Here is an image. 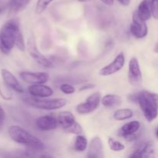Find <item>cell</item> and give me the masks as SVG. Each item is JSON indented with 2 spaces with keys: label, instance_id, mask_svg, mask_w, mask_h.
<instances>
[{
  "label": "cell",
  "instance_id": "1",
  "mask_svg": "<svg viewBox=\"0 0 158 158\" xmlns=\"http://www.w3.org/2000/svg\"><path fill=\"white\" fill-rule=\"evenodd\" d=\"M14 46L22 52L26 50L24 38L20 29L19 20L16 18L9 19L4 23L0 29V50L2 53L9 54Z\"/></svg>",
  "mask_w": 158,
  "mask_h": 158
},
{
  "label": "cell",
  "instance_id": "2",
  "mask_svg": "<svg viewBox=\"0 0 158 158\" xmlns=\"http://www.w3.org/2000/svg\"><path fill=\"white\" fill-rule=\"evenodd\" d=\"M8 133L13 141L24 145L30 149L35 151H43L46 148L45 143L40 138L32 135L20 126H10L8 130Z\"/></svg>",
  "mask_w": 158,
  "mask_h": 158
},
{
  "label": "cell",
  "instance_id": "3",
  "mask_svg": "<svg viewBox=\"0 0 158 158\" xmlns=\"http://www.w3.org/2000/svg\"><path fill=\"white\" fill-rule=\"evenodd\" d=\"M137 103L148 122H152L158 116V106L154 98V93L142 90L138 93Z\"/></svg>",
  "mask_w": 158,
  "mask_h": 158
},
{
  "label": "cell",
  "instance_id": "4",
  "mask_svg": "<svg viewBox=\"0 0 158 158\" xmlns=\"http://www.w3.org/2000/svg\"><path fill=\"white\" fill-rule=\"evenodd\" d=\"M30 104L34 107L44 110H55L61 109L67 104V100L65 98L46 99V100H32Z\"/></svg>",
  "mask_w": 158,
  "mask_h": 158
},
{
  "label": "cell",
  "instance_id": "5",
  "mask_svg": "<svg viewBox=\"0 0 158 158\" xmlns=\"http://www.w3.org/2000/svg\"><path fill=\"white\" fill-rule=\"evenodd\" d=\"M27 50L29 52V55L31 56L32 59L36 62L37 63H39L40 65H41L42 66L46 68H53L54 65L52 63L50 60L47 58L46 56H45L43 53H41L39 49L37 48L36 43H35V39L33 37H30L29 39L27 42Z\"/></svg>",
  "mask_w": 158,
  "mask_h": 158
},
{
  "label": "cell",
  "instance_id": "6",
  "mask_svg": "<svg viewBox=\"0 0 158 158\" xmlns=\"http://www.w3.org/2000/svg\"><path fill=\"white\" fill-rule=\"evenodd\" d=\"M100 103H101V94L99 92H95L89 95L86 98V101L77 105L76 110L78 114L82 115L90 114L97 109Z\"/></svg>",
  "mask_w": 158,
  "mask_h": 158
},
{
  "label": "cell",
  "instance_id": "7",
  "mask_svg": "<svg viewBox=\"0 0 158 158\" xmlns=\"http://www.w3.org/2000/svg\"><path fill=\"white\" fill-rule=\"evenodd\" d=\"M125 64V56L123 52H120L110 63L103 66L99 71V75L102 77H108L119 72L123 69Z\"/></svg>",
  "mask_w": 158,
  "mask_h": 158
},
{
  "label": "cell",
  "instance_id": "8",
  "mask_svg": "<svg viewBox=\"0 0 158 158\" xmlns=\"http://www.w3.org/2000/svg\"><path fill=\"white\" fill-rule=\"evenodd\" d=\"M131 34L137 39H143L148 33V27L145 21L137 15V12H134L132 15V23L130 26Z\"/></svg>",
  "mask_w": 158,
  "mask_h": 158
},
{
  "label": "cell",
  "instance_id": "9",
  "mask_svg": "<svg viewBox=\"0 0 158 158\" xmlns=\"http://www.w3.org/2000/svg\"><path fill=\"white\" fill-rule=\"evenodd\" d=\"M140 128V123L137 120L128 122L121 127L118 131V135L127 141H134L138 137V131Z\"/></svg>",
  "mask_w": 158,
  "mask_h": 158
},
{
  "label": "cell",
  "instance_id": "10",
  "mask_svg": "<svg viewBox=\"0 0 158 158\" xmlns=\"http://www.w3.org/2000/svg\"><path fill=\"white\" fill-rule=\"evenodd\" d=\"M19 76L23 81L29 84H45L49 79V74L44 72L24 71L20 73Z\"/></svg>",
  "mask_w": 158,
  "mask_h": 158
},
{
  "label": "cell",
  "instance_id": "11",
  "mask_svg": "<svg viewBox=\"0 0 158 158\" xmlns=\"http://www.w3.org/2000/svg\"><path fill=\"white\" fill-rule=\"evenodd\" d=\"M128 80L133 85H138L142 82V73L140 63L137 57L133 56L129 61L128 66Z\"/></svg>",
  "mask_w": 158,
  "mask_h": 158
},
{
  "label": "cell",
  "instance_id": "12",
  "mask_svg": "<svg viewBox=\"0 0 158 158\" xmlns=\"http://www.w3.org/2000/svg\"><path fill=\"white\" fill-rule=\"evenodd\" d=\"M59 123L56 117L52 115H45L40 117L35 120V126L40 131H49L56 129Z\"/></svg>",
  "mask_w": 158,
  "mask_h": 158
},
{
  "label": "cell",
  "instance_id": "13",
  "mask_svg": "<svg viewBox=\"0 0 158 158\" xmlns=\"http://www.w3.org/2000/svg\"><path fill=\"white\" fill-rule=\"evenodd\" d=\"M86 157L89 158H103L104 157L103 143L100 137H93L88 144Z\"/></svg>",
  "mask_w": 158,
  "mask_h": 158
},
{
  "label": "cell",
  "instance_id": "14",
  "mask_svg": "<svg viewBox=\"0 0 158 158\" xmlns=\"http://www.w3.org/2000/svg\"><path fill=\"white\" fill-rule=\"evenodd\" d=\"M29 94L36 98H47L53 94V89L45 84H32L28 88Z\"/></svg>",
  "mask_w": 158,
  "mask_h": 158
},
{
  "label": "cell",
  "instance_id": "15",
  "mask_svg": "<svg viewBox=\"0 0 158 158\" xmlns=\"http://www.w3.org/2000/svg\"><path fill=\"white\" fill-rule=\"evenodd\" d=\"M1 75L2 77L4 83H6L10 89L15 91V92L19 93V94H22V93L24 92V89H23V86H21V84H20L19 82V80H17L16 77H15L10 71L8 70V69H2Z\"/></svg>",
  "mask_w": 158,
  "mask_h": 158
},
{
  "label": "cell",
  "instance_id": "16",
  "mask_svg": "<svg viewBox=\"0 0 158 158\" xmlns=\"http://www.w3.org/2000/svg\"><path fill=\"white\" fill-rule=\"evenodd\" d=\"M137 12V15L143 21H148L152 16L151 0H143L139 4Z\"/></svg>",
  "mask_w": 158,
  "mask_h": 158
},
{
  "label": "cell",
  "instance_id": "17",
  "mask_svg": "<svg viewBox=\"0 0 158 158\" xmlns=\"http://www.w3.org/2000/svg\"><path fill=\"white\" fill-rule=\"evenodd\" d=\"M57 120H58L59 125H60L64 131L72 126L76 122V119L73 114L70 111L66 110L62 111L59 114Z\"/></svg>",
  "mask_w": 158,
  "mask_h": 158
},
{
  "label": "cell",
  "instance_id": "18",
  "mask_svg": "<svg viewBox=\"0 0 158 158\" xmlns=\"http://www.w3.org/2000/svg\"><path fill=\"white\" fill-rule=\"evenodd\" d=\"M154 153V146L151 142H148L137 148L130 157L132 158L148 157Z\"/></svg>",
  "mask_w": 158,
  "mask_h": 158
},
{
  "label": "cell",
  "instance_id": "19",
  "mask_svg": "<svg viewBox=\"0 0 158 158\" xmlns=\"http://www.w3.org/2000/svg\"><path fill=\"white\" fill-rule=\"evenodd\" d=\"M122 99L120 96L116 94H106L101 98V103L107 108L115 107L120 105Z\"/></svg>",
  "mask_w": 158,
  "mask_h": 158
},
{
  "label": "cell",
  "instance_id": "20",
  "mask_svg": "<svg viewBox=\"0 0 158 158\" xmlns=\"http://www.w3.org/2000/svg\"><path fill=\"white\" fill-rule=\"evenodd\" d=\"M32 0H11L9 4V12L16 14L23 11Z\"/></svg>",
  "mask_w": 158,
  "mask_h": 158
},
{
  "label": "cell",
  "instance_id": "21",
  "mask_svg": "<svg viewBox=\"0 0 158 158\" xmlns=\"http://www.w3.org/2000/svg\"><path fill=\"white\" fill-rule=\"evenodd\" d=\"M134 116V112L129 108H123L115 110L114 113V119L117 121H123V120H129Z\"/></svg>",
  "mask_w": 158,
  "mask_h": 158
},
{
  "label": "cell",
  "instance_id": "22",
  "mask_svg": "<svg viewBox=\"0 0 158 158\" xmlns=\"http://www.w3.org/2000/svg\"><path fill=\"white\" fill-rule=\"evenodd\" d=\"M88 141L87 139L85 136L82 134H79L77 136L75 139V142L73 144L74 151H78V152H83L85 151L88 148Z\"/></svg>",
  "mask_w": 158,
  "mask_h": 158
},
{
  "label": "cell",
  "instance_id": "23",
  "mask_svg": "<svg viewBox=\"0 0 158 158\" xmlns=\"http://www.w3.org/2000/svg\"><path fill=\"white\" fill-rule=\"evenodd\" d=\"M108 145H109L110 149L113 151H115V152L122 151L125 149V146L123 143L115 140L113 137H109L108 138Z\"/></svg>",
  "mask_w": 158,
  "mask_h": 158
},
{
  "label": "cell",
  "instance_id": "24",
  "mask_svg": "<svg viewBox=\"0 0 158 158\" xmlns=\"http://www.w3.org/2000/svg\"><path fill=\"white\" fill-rule=\"evenodd\" d=\"M53 1L54 0H38L35 6V13L38 15L43 13Z\"/></svg>",
  "mask_w": 158,
  "mask_h": 158
},
{
  "label": "cell",
  "instance_id": "25",
  "mask_svg": "<svg viewBox=\"0 0 158 158\" xmlns=\"http://www.w3.org/2000/svg\"><path fill=\"white\" fill-rule=\"evenodd\" d=\"M66 133L70 134H75V135H79V134H82L83 133V127L80 123H77V121L73 123L71 127L65 130Z\"/></svg>",
  "mask_w": 158,
  "mask_h": 158
},
{
  "label": "cell",
  "instance_id": "26",
  "mask_svg": "<svg viewBox=\"0 0 158 158\" xmlns=\"http://www.w3.org/2000/svg\"><path fill=\"white\" fill-rule=\"evenodd\" d=\"M9 86L5 83V84H2L0 83V95L3 99L6 100H9L12 99V94H11L10 90L9 89Z\"/></svg>",
  "mask_w": 158,
  "mask_h": 158
},
{
  "label": "cell",
  "instance_id": "27",
  "mask_svg": "<svg viewBox=\"0 0 158 158\" xmlns=\"http://www.w3.org/2000/svg\"><path fill=\"white\" fill-rule=\"evenodd\" d=\"M60 89L62 93L66 94V95H69V94H73L75 93V88L73 87V86L68 84V83H63L60 85Z\"/></svg>",
  "mask_w": 158,
  "mask_h": 158
},
{
  "label": "cell",
  "instance_id": "28",
  "mask_svg": "<svg viewBox=\"0 0 158 158\" xmlns=\"http://www.w3.org/2000/svg\"><path fill=\"white\" fill-rule=\"evenodd\" d=\"M152 16L158 20V0H151Z\"/></svg>",
  "mask_w": 158,
  "mask_h": 158
},
{
  "label": "cell",
  "instance_id": "29",
  "mask_svg": "<svg viewBox=\"0 0 158 158\" xmlns=\"http://www.w3.org/2000/svg\"><path fill=\"white\" fill-rule=\"evenodd\" d=\"M5 117H6V114H5L4 110L0 106V131H1L2 128L3 127V125H4Z\"/></svg>",
  "mask_w": 158,
  "mask_h": 158
},
{
  "label": "cell",
  "instance_id": "30",
  "mask_svg": "<svg viewBox=\"0 0 158 158\" xmlns=\"http://www.w3.org/2000/svg\"><path fill=\"white\" fill-rule=\"evenodd\" d=\"M95 85L92 84V83H86V84H83L81 87L79 89V91H85L88 90V89H92L94 88H95Z\"/></svg>",
  "mask_w": 158,
  "mask_h": 158
},
{
  "label": "cell",
  "instance_id": "31",
  "mask_svg": "<svg viewBox=\"0 0 158 158\" xmlns=\"http://www.w3.org/2000/svg\"><path fill=\"white\" fill-rule=\"evenodd\" d=\"M120 5L123 6H128L131 3V0H117Z\"/></svg>",
  "mask_w": 158,
  "mask_h": 158
},
{
  "label": "cell",
  "instance_id": "32",
  "mask_svg": "<svg viewBox=\"0 0 158 158\" xmlns=\"http://www.w3.org/2000/svg\"><path fill=\"white\" fill-rule=\"evenodd\" d=\"M100 1L106 6H113L114 4V0H100Z\"/></svg>",
  "mask_w": 158,
  "mask_h": 158
},
{
  "label": "cell",
  "instance_id": "33",
  "mask_svg": "<svg viewBox=\"0 0 158 158\" xmlns=\"http://www.w3.org/2000/svg\"><path fill=\"white\" fill-rule=\"evenodd\" d=\"M154 98H155V100H156V102H157V106H158V94H155V93H154Z\"/></svg>",
  "mask_w": 158,
  "mask_h": 158
},
{
  "label": "cell",
  "instance_id": "34",
  "mask_svg": "<svg viewBox=\"0 0 158 158\" xmlns=\"http://www.w3.org/2000/svg\"><path fill=\"white\" fill-rule=\"evenodd\" d=\"M154 52H156V53H158V43L157 45L155 46V47H154Z\"/></svg>",
  "mask_w": 158,
  "mask_h": 158
},
{
  "label": "cell",
  "instance_id": "35",
  "mask_svg": "<svg viewBox=\"0 0 158 158\" xmlns=\"http://www.w3.org/2000/svg\"><path fill=\"white\" fill-rule=\"evenodd\" d=\"M78 2H87L90 1V0H77Z\"/></svg>",
  "mask_w": 158,
  "mask_h": 158
},
{
  "label": "cell",
  "instance_id": "36",
  "mask_svg": "<svg viewBox=\"0 0 158 158\" xmlns=\"http://www.w3.org/2000/svg\"><path fill=\"white\" fill-rule=\"evenodd\" d=\"M156 137H157V138L158 139V127H157V131H156Z\"/></svg>",
  "mask_w": 158,
  "mask_h": 158
},
{
  "label": "cell",
  "instance_id": "37",
  "mask_svg": "<svg viewBox=\"0 0 158 158\" xmlns=\"http://www.w3.org/2000/svg\"><path fill=\"white\" fill-rule=\"evenodd\" d=\"M0 12H1V9H0Z\"/></svg>",
  "mask_w": 158,
  "mask_h": 158
}]
</instances>
